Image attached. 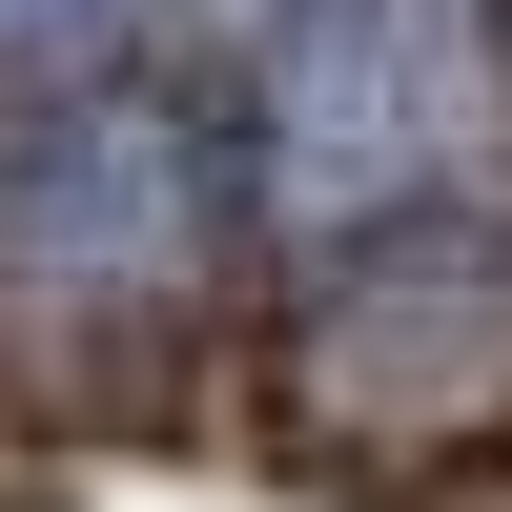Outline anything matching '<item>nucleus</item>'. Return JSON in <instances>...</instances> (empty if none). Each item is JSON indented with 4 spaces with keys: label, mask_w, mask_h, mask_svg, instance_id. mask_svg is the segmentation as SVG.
Segmentation results:
<instances>
[{
    "label": "nucleus",
    "mask_w": 512,
    "mask_h": 512,
    "mask_svg": "<svg viewBox=\"0 0 512 512\" xmlns=\"http://www.w3.org/2000/svg\"><path fill=\"white\" fill-rule=\"evenodd\" d=\"M267 410L349 492L492 472L512 451V205L410 185L369 226H308L287 246V308H267Z\"/></svg>",
    "instance_id": "1"
},
{
    "label": "nucleus",
    "mask_w": 512,
    "mask_h": 512,
    "mask_svg": "<svg viewBox=\"0 0 512 512\" xmlns=\"http://www.w3.org/2000/svg\"><path fill=\"white\" fill-rule=\"evenodd\" d=\"M472 41L492 0H185V103L226 123V185L246 226H369V205L451 185V144H472Z\"/></svg>",
    "instance_id": "2"
},
{
    "label": "nucleus",
    "mask_w": 512,
    "mask_h": 512,
    "mask_svg": "<svg viewBox=\"0 0 512 512\" xmlns=\"http://www.w3.org/2000/svg\"><path fill=\"white\" fill-rule=\"evenodd\" d=\"M226 226H246L226 123L164 62H62L0 103V308L21 328H185Z\"/></svg>",
    "instance_id": "3"
},
{
    "label": "nucleus",
    "mask_w": 512,
    "mask_h": 512,
    "mask_svg": "<svg viewBox=\"0 0 512 512\" xmlns=\"http://www.w3.org/2000/svg\"><path fill=\"white\" fill-rule=\"evenodd\" d=\"M62 62H103V0H0V82H62Z\"/></svg>",
    "instance_id": "4"
}]
</instances>
